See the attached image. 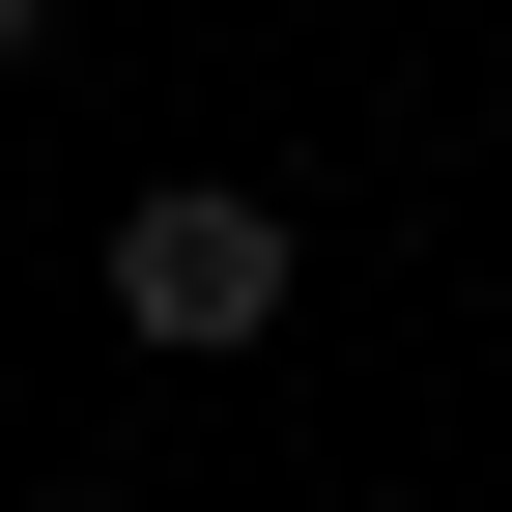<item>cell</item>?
<instances>
[{
  "label": "cell",
  "instance_id": "obj_1",
  "mask_svg": "<svg viewBox=\"0 0 512 512\" xmlns=\"http://www.w3.org/2000/svg\"><path fill=\"white\" fill-rule=\"evenodd\" d=\"M114 313H143V342H256V313H285V200H228V171H171V200L114 228Z\"/></svg>",
  "mask_w": 512,
  "mask_h": 512
},
{
  "label": "cell",
  "instance_id": "obj_2",
  "mask_svg": "<svg viewBox=\"0 0 512 512\" xmlns=\"http://www.w3.org/2000/svg\"><path fill=\"white\" fill-rule=\"evenodd\" d=\"M29 29H57V0H0V57H29Z\"/></svg>",
  "mask_w": 512,
  "mask_h": 512
}]
</instances>
